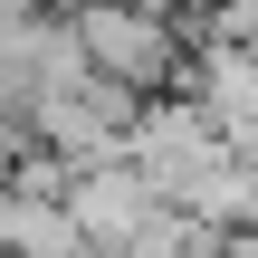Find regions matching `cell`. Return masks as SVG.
Here are the masks:
<instances>
[{"mask_svg": "<svg viewBox=\"0 0 258 258\" xmlns=\"http://www.w3.org/2000/svg\"><path fill=\"white\" fill-rule=\"evenodd\" d=\"M67 48L86 57V77L96 86H115V96H134V105H153L172 77H182V29L172 19H134V10H115V0H67Z\"/></svg>", "mask_w": 258, "mask_h": 258, "instance_id": "cell-1", "label": "cell"}]
</instances>
